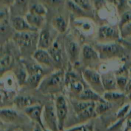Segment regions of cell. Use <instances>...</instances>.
Listing matches in <instances>:
<instances>
[{
  "mask_svg": "<svg viewBox=\"0 0 131 131\" xmlns=\"http://www.w3.org/2000/svg\"><path fill=\"white\" fill-rule=\"evenodd\" d=\"M65 86L75 99L86 88L83 82L73 72H67L65 75Z\"/></svg>",
  "mask_w": 131,
  "mask_h": 131,
  "instance_id": "10",
  "label": "cell"
},
{
  "mask_svg": "<svg viewBox=\"0 0 131 131\" xmlns=\"http://www.w3.org/2000/svg\"><path fill=\"white\" fill-rule=\"evenodd\" d=\"M71 105L76 118L80 122H85L97 116L95 110L96 102L73 99Z\"/></svg>",
  "mask_w": 131,
  "mask_h": 131,
  "instance_id": "2",
  "label": "cell"
},
{
  "mask_svg": "<svg viewBox=\"0 0 131 131\" xmlns=\"http://www.w3.org/2000/svg\"><path fill=\"white\" fill-rule=\"evenodd\" d=\"M33 131H44V129L42 127L41 125H40L39 124H35L34 127V129H33Z\"/></svg>",
  "mask_w": 131,
  "mask_h": 131,
  "instance_id": "39",
  "label": "cell"
},
{
  "mask_svg": "<svg viewBox=\"0 0 131 131\" xmlns=\"http://www.w3.org/2000/svg\"><path fill=\"white\" fill-rule=\"evenodd\" d=\"M66 73L60 69L46 75L38 89L43 94H57L63 90L65 83Z\"/></svg>",
  "mask_w": 131,
  "mask_h": 131,
  "instance_id": "1",
  "label": "cell"
},
{
  "mask_svg": "<svg viewBox=\"0 0 131 131\" xmlns=\"http://www.w3.org/2000/svg\"><path fill=\"white\" fill-rule=\"evenodd\" d=\"M38 37V32H15L12 40L20 49H29L34 45L37 46Z\"/></svg>",
  "mask_w": 131,
  "mask_h": 131,
  "instance_id": "7",
  "label": "cell"
},
{
  "mask_svg": "<svg viewBox=\"0 0 131 131\" xmlns=\"http://www.w3.org/2000/svg\"><path fill=\"white\" fill-rule=\"evenodd\" d=\"M19 117L17 111L9 107H2L0 112V118L2 122L12 123Z\"/></svg>",
  "mask_w": 131,
  "mask_h": 131,
  "instance_id": "23",
  "label": "cell"
},
{
  "mask_svg": "<svg viewBox=\"0 0 131 131\" xmlns=\"http://www.w3.org/2000/svg\"><path fill=\"white\" fill-rule=\"evenodd\" d=\"M125 96L126 95L124 92L117 90L113 91V92H106L102 95V97L106 101L111 103L124 99Z\"/></svg>",
  "mask_w": 131,
  "mask_h": 131,
  "instance_id": "25",
  "label": "cell"
},
{
  "mask_svg": "<svg viewBox=\"0 0 131 131\" xmlns=\"http://www.w3.org/2000/svg\"><path fill=\"white\" fill-rule=\"evenodd\" d=\"M10 23L15 32H38L29 25L25 17L21 15H15L12 17Z\"/></svg>",
  "mask_w": 131,
  "mask_h": 131,
  "instance_id": "15",
  "label": "cell"
},
{
  "mask_svg": "<svg viewBox=\"0 0 131 131\" xmlns=\"http://www.w3.org/2000/svg\"><path fill=\"white\" fill-rule=\"evenodd\" d=\"M120 30V35L122 38H127L131 37V22L125 24Z\"/></svg>",
  "mask_w": 131,
  "mask_h": 131,
  "instance_id": "32",
  "label": "cell"
},
{
  "mask_svg": "<svg viewBox=\"0 0 131 131\" xmlns=\"http://www.w3.org/2000/svg\"><path fill=\"white\" fill-rule=\"evenodd\" d=\"M13 103L16 108L24 111L25 109L37 104V102H35V100L29 96L19 95L15 96L13 101Z\"/></svg>",
  "mask_w": 131,
  "mask_h": 131,
  "instance_id": "21",
  "label": "cell"
},
{
  "mask_svg": "<svg viewBox=\"0 0 131 131\" xmlns=\"http://www.w3.org/2000/svg\"><path fill=\"white\" fill-rule=\"evenodd\" d=\"M126 96L128 97V99H129V101H130L131 102V92H130V93H129L128 95H127Z\"/></svg>",
  "mask_w": 131,
  "mask_h": 131,
  "instance_id": "41",
  "label": "cell"
},
{
  "mask_svg": "<svg viewBox=\"0 0 131 131\" xmlns=\"http://www.w3.org/2000/svg\"><path fill=\"white\" fill-rule=\"evenodd\" d=\"M131 22V10L124 12L120 17V20L118 24L119 29H121L125 24Z\"/></svg>",
  "mask_w": 131,
  "mask_h": 131,
  "instance_id": "28",
  "label": "cell"
},
{
  "mask_svg": "<svg viewBox=\"0 0 131 131\" xmlns=\"http://www.w3.org/2000/svg\"><path fill=\"white\" fill-rule=\"evenodd\" d=\"M15 0H1V2L5 6H10L14 5Z\"/></svg>",
  "mask_w": 131,
  "mask_h": 131,
  "instance_id": "37",
  "label": "cell"
},
{
  "mask_svg": "<svg viewBox=\"0 0 131 131\" xmlns=\"http://www.w3.org/2000/svg\"><path fill=\"white\" fill-rule=\"evenodd\" d=\"M129 3L130 4V5H131V0H130V1H129Z\"/></svg>",
  "mask_w": 131,
  "mask_h": 131,
  "instance_id": "43",
  "label": "cell"
},
{
  "mask_svg": "<svg viewBox=\"0 0 131 131\" xmlns=\"http://www.w3.org/2000/svg\"><path fill=\"white\" fill-rule=\"evenodd\" d=\"M67 6L69 10L76 15H81V16H86V12L83 10L81 8L79 7L77 4H75L72 0H69L67 1Z\"/></svg>",
  "mask_w": 131,
  "mask_h": 131,
  "instance_id": "27",
  "label": "cell"
},
{
  "mask_svg": "<svg viewBox=\"0 0 131 131\" xmlns=\"http://www.w3.org/2000/svg\"><path fill=\"white\" fill-rule=\"evenodd\" d=\"M42 120L46 129L50 131H60L54 102L48 103L43 107Z\"/></svg>",
  "mask_w": 131,
  "mask_h": 131,
  "instance_id": "8",
  "label": "cell"
},
{
  "mask_svg": "<svg viewBox=\"0 0 131 131\" xmlns=\"http://www.w3.org/2000/svg\"><path fill=\"white\" fill-rule=\"evenodd\" d=\"M67 131H89V128L86 125H80L70 129Z\"/></svg>",
  "mask_w": 131,
  "mask_h": 131,
  "instance_id": "36",
  "label": "cell"
},
{
  "mask_svg": "<svg viewBox=\"0 0 131 131\" xmlns=\"http://www.w3.org/2000/svg\"><path fill=\"white\" fill-rule=\"evenodd\" d=\"M102 84L105 92L118 90L116 82V76L112 72H107L101 75ZM119 91V90H118Z\"/></svg>",
  "mask_w": 131,
  "mask_h": 131,
  "instance_id": "18",
  "label": "cell"
},
{
  "mask_svg": "<svg viewBox=\"0 0 131 131\" xmlns=\"http://www.w3.org/2000/svg\"><path fill=\"white\" fill-rule=\"evenodd\" d=\"M65 51L69 61L72 64H76L79 62V58L81 55V49L78 42L71 38L65 40Z\"/></svg>",
  "mask_w": 131,
  "mask_h": 131,
  "instance_id": "12",
  "label": "cell"
},
{
  "mask_svg": "<svg viewBox=\"0 0 131 131\" xmlns=\"http://www.w3.org/2000/svg\"><path fill=\"white\" fill-rule=\"evenodd\" d=\"M29 12H33L34 14H38V15L45 16L46 14V9L43 5L40 3H35L31 6Z\"/></svg>",
  "mask_w": 131,
  "mask_h": 131,
  "instance_id": "30",
  "label": "cell"
},
{
  "mask_svg": "<svg viewBox=\"0 0 131 131\" xmlns=\"http://www.w3.org/2000/svg\"><path fill=\"white\" fill-rule=\"evenodd\" d=\"M72 1L86 12L92 10V5L90 0H72Z\"/></svg>",
  "mask_w": 131,
  "mask_h": 131,
  "instance_id": "31",
  "label": "cell"
},
{
  "mask_svg": "<svg viewBox=\"0 0 131 131\" xmlns=\"http://www.w3.org/2000/svg\"><path fill=\"white\" fill-rule=\"evenodd\" d=\"M32 58L37 63L42 67H52L55 65V62L47 50L37 49L32 54Z\"/></svg>",
  "mask_w": 131,
  "mask_h": 131,
  "instance_id": "13",
  "label": "cell"
},
{
  "mask_svg": "<svg viewBox=\"0 0 131 131\" xmlns=\"http://www.w3.org/2000/svg\"><path fill=\"white\" fill-rule=\"evenodd\" d=\"M15 2L16 3V4L18 5V6L25 9L26 8L27 6H28L29 0H15Z\"/></svg>",
  "mask_w": 131,
  "mask_h": 131,
  "instance_id": "35",
  "label": "cell"
},
{
  "mask_svg": "<svg viewBox=\"0 0 131 131\" xmlns=\"http://www.w3.org/2000/svg\"><path fill=\"white\" fill-rule=\"evenodd\" d=\"M121 38L119 28L110 25H103L100 27L97 32V40L99 43H107L118 42Z\"/></svg>",
  "mask_w": 131,
  "mask_h": 131,
  "instance_id": "6",
  "label": "cell"
},
{
  "mask_svg": "<svg viewBox=\"0 0 131 131\" xmlns=\"http://www.w3.org/2000/svg\"><path fill=\"white\" fill-rule=\"evenodd\" d=\"M75 99L88 101V102H97L103 100V97L94 90L91 89L90 87H88L84 88V90L75 98Z\"/></svg>",
  "mask_w": 131,
  "mask_h": 131,
  "instance_id": "20",
  "label": "cell"
},
{
  "mask_svg": "<svg viewBox=\"0 0 131 131\" xmlns=\"http://www.w3.org/2000/svg\"><path fill=\"white\" fill-rule=\"evenodd\" d=\"M54 106L58 122L59 130L63 131L69 111L66 98L62 95H58L54 101Z\"/></svg>",
  "mask_w": 131,
  "mask_h": 131,
  "instance_id": "9",
  "label": "cell"
},
{
  "mask_svg": "<svg viewBox=\"0 0 131 131\" xmlns=\"http://www.w3.org/2000/svg\"><path fill=\"white\" fill-rule=\"evenodd\" d=\"M130 106L129 104H127L125 106H123L120 110H119L118 113L117 114V118L120 120H124L126 118L127 116L129 114V111L130 110Z\"/></svg>",
  "mask_w": 131,
  "mask_h": 131,
  "instance_id": "33",
  "label": "cell"
},
{
  "mask_svg": "<svg viewBox=\"0 0 131 131\" xmlns=\"http://www.w3.org/2000/svg\"><path fill=\"white\" fill-rule=\"evenodd\" d=\"M93 47L98 52L101 60L122 58L124 54V48L118 42L107 43H98Z\"/></svg>",
  "mask_w": 131,
  "mask_h": 131,
  "instance_id": "3",
  "label": "cell"
},
{
  "mask_svg": "<svg viewBox=\"0 0 131 131\" xmlns=\"http://www.w3.org/2000/svg\"><path fill=\"white\" fill-rule=\"evenodd\" d=\"M81 58L83 63L86 68L93 69L95 66L99 61V54L94 47L86 44L83 46L81 49Z\"/></svg>",
  "mask_w": 131,
  "mask_h": 131,
  "instance_id": "11",
  "label": "cell"
},
{
  "mask_svg": "<svg viewBox=\"0 0 131 131\" xmlns=\"http://www.w3.org/2000/svg\"><path fill=\"white\" fill-rule=\"evenodd\" d=\"M14 58L10 52L5 51L1 52L0 58V71L1 76L8 72L14 65Z\"/></svg>",
  "mask_w": 131,
  "mask_h": 131,
  "instance_id": "19",
  "label": "cell"
},
{
  "mask_svg": "<svg viewBox=\"0 0 131 131\" xmlns=\"http://www.w3.org/2000/svg\"><path fill=\"white\" fill-rule=\"evenodd\" d=\"M129 79L125 75H117L116 76V82H117V86L118 90L120 92H124L127 84L128 81Z\"/></svg>",
  "mask_w": 131,
  "mask_h": 131,
  "instance_id": "29",
  "label": "cell"
},
{
  "mask_svg": "<svg viewBox=\"0 0 131 131\" xmlns=\"http://www.w3.org/2000/svg\"><path fill=\"white\" fill-rule=\"evenodd\" d=\"M129 74H130V75H131V68L130 69V70H129Z\"/></svg>",
  "mask_w": 131,
  "mask_h": 131,
  "instance_id": "42",
  "label": "cell"
},
{
  "mask_svg": "<svg viewBox=\"0 0 131 131\" xmlns=\"http://www.w3.org/2000/svg\"><path fill=\"white\" fill-rule=\"evenodd\" d=\"M25 19H26L27 22L29 23V25L38 31L44 27V16L29 12H27L26 14Z\"/></svg>",
  "mask_w": 131,
  "mask_h": 131,
  "instance_id": "17",
  "label": "cell"
},
{
  "mask_svg": "<svg viewBox=\"0 0 131 131\" xmlns=\"http://www.w3.org/2000/svg\"><path fill=\"white\" fill-rule=\"evenodd\" d=\"M76 25L79 26L81 29H83V32H89L92 29V26L88 23H84V22H78L77 23Z\"/></svg>",
  "mask_w": 131,
  "mask_h": 131,
  "instance_id": "34",
  "label": "cell"
},
{
  "mask_svg": "<svg viewBox=\"0 0 131 131\" xmlns=\"http://www.w3.org/2000/svg\"><path fill=\"white\" fill-rule=\"evenodd\" d=\"M82 78L88 87L102 97L106 92L102 84L101 75L94 69L86 67L82 70Z\"/></svg>",
  "mask_w": 131,
  "mask_h": 131,
  "instance_id": "4",
  "label": "cell"
},
{
  "mask_svg": "<svg viewBox=\"0 0 131 131\" xmlns=\"http://www.w3.org/2000/svg\"><path fill=\"white\" fill-rule=\"evenodd\" d=\"M93 1H94V0H93Z\"/></svg>",
  "mask_w": 131,
  "mask_h": 131,
  "instance_id": "45",
  "label": "cell"
},
{
  "mask_svg": "<svg viewBox=\"0 0 131 131\" xmlns=\"http://www.w3.org/2000/svg\"><path fill=\"white\" fill-rule=\"evenodd\" d=\"M44 106L37 103L36 104L33 105L28 108L24 110L25 115L30 119L31 120L34 122L35 124H39L42 126L43 129H46L44 125H43V120H42V115H43V111Z\"/></svg>",
  "mask_w": 131,
  "mask_h": 131,
  "instance_id": "14",
  "label": "cell"
},
{
  "mask_svg": "<svg viewBox=\"0 0 131 131\" xmlns=\"http://www.w3.org/2000/svg\"><path fill=\"white\" fill-rule=\"evenodd\" d=\"M28 72L26 84L32 88H38L44 78V71L42 66L37 64H24Z\"/></svg>",
  "mask_w": 131,
  "mask_h": 131,
  "instance_id": "5",
  "label": "cell"
},
{
  "mask_svg": "<svg viewBox=\"0 0 131 131\" xmlns=\"http://www.w3.org/2000/svg\"><path fill=\"white\" fill-rule=\"evenodd\" d=\"M23 131H26V130H23Z\"/></svg>",
  "mask_w": 131,
  "mask_h": 131,
  "instance_id": "44",
  "label": "cell"
},
{
  "mask_svg": "<svg viewBox=\"0 0 131 131\" xmlns=\"http://www.w3.org/2000/svg\"><path fill=\"white\" fill-rule=\"evenodd\" d=\"M111 1L118 8L121 7L122 6V5H124V0H111Z\"/></svg>",
  "mask_w": 131,
  "mask_h": 131,
  "instance_id": "38",
  "label": "cell"
},
{
  "mask_svg": "<svg viewBox=\"0 0 131 131\" xmlns=\"http://www.w3.org/2000/svg\"><path fill=\"white\" fill-rule=\"evenodd\" d=\"M62 47L58 40H55L51 47L47 51L52 56L55 64L61 63L63 60Z\"/></svg>",
  "mask_w": 131,
  "mask_h": 131,
  "instance_id": "22",
  "label": "cell"
},
{
  "mask_svg": "<svg viewBox=\"0 0 131 131\" xmlns=\"http://www.w3.org/2000/svg\"><path fill=\"white\" fill-rule=\"evenodd\" d=\"M126 118H127V119H130V118H131V107H130V111H129V114H128Z\"/></svg>",
  "mask_w": 131,
  "mask_h": 131,
  "instance_id": "40",
  "label": "cell"
},
{
  "mask_svg": "<svg viewBox=\"0 0 131 131\" xmlns=\"http://www.w3.org/2000/svg\"><path fill=\"white\" fill-rule=\"evenodd\" d=\"M111 106H112L111 103L107 102L104 99L102 101L96 102L95 110L97 116H99L107 112L111 108Z\"/></svg>",
  "mask_w": 131,
  "mask_h": 131,
  "instance_id": "26",
  "label": "cell"
},
{
  "mask_svg": "<svg viewBox=\"0 0 131 131\" xmlns=\"http://www.w3.org/2000/svg\"><path fill=\"white\" fill-rule=\"evenodd\" d=\"M54 42V40H53L52 33H51L49 29L43 27L38 33L37 49L48 50Z\"/></svg>",
  "mask_w": 131,
  "mask_h": 131,
  "instance_id": "16",
  "label": "cell"
},
{
  "mask_svg": "<svg viewBox=\"0 0 131 131\" xmlns=\"http://www.w3.org/2000/svg\"><path fill=\"white\" fill-rule=\"evenodd\" d=\"M52 26L56 31L61 34L65 33L68 28V24L66 20L61 15H58L52 19Z\"/></svg>",
  "mask_w": 131,
  "mask_h": 131,
  "instance_id": "24",
  "label": "cell"
}]
</instances>
